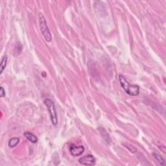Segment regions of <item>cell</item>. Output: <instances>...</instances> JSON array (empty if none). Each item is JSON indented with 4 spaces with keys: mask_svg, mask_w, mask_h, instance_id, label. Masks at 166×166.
Masks as SVG:
<instances>
[{
    "mask_svg": "<svg viewBox=\"0 0 166 166\" xmlns=\"http://www.w3.org/2000/svg\"><path fill=\"white\" fill-rule=\"evenodd\" d=\"M119 80L122 88L127 94L132 96H136L140 94V87L136 84H131L123 75H119Z\"/></svg>",
    "mask_w": 166,
    "mask_h": 166,
    "instance_id": "6da1fadb",
    "label": "cell"
},
{
    "mask_svg": "<svg viewBox=\"0 0 166 166\" xmlns=\"http://www.w3.org/2000/svg\"><path fill=\"white\" fill-rule=\"evenodd\" d=\"M39 19V25H40V29L41 33L44 38L45 40L48 42H51L52 41V35L50 33V29H49L47 22H46V19L44 18V16L42 13L39 14L38 16Z\"/></svg>",
    "mask_w": 166,
    "mask_h": 166,
    "instance_id": "7a4b0ae2",
    "label": "cell"
},
{
    "mask_svg": "<svg viewBox=\"0 0 166 166\" xmlns=\"http://www.w3.org/2000/svg\"><path fill=\"white\" fill-rule=\"evenodd\" d=\"M44 102V104H46V107H47L49 113H50L51 123H52V124L54 126L57 125L58 124L57 114L55 109L54 102L50 99H46Z\"/></svg>",
    "mask_w": 166,
    "mask_h": 166,
    "instance_id": "3957f363",
    "label": "cell"
},
{
    "mask_svg": "<svg viewBox=\"0 0 166 166\" xmlns=\"http://www.w3.org/2000/svg\"><path fill=\"white\" fill-rule=\"evenodd\" d=\"M79 162L84 165H94L96 163V160L92 155H87L79 158Z\"/></svg>",
    "mask_w": 166,
    "mask_h": 166,
    "instance_id": "277c9868",
    "label": "cell"
},
{
    "mask_svg": "<svg viewBox=\"0 0 166 166\" xmlns=\"http://www.w3.org/2000/svg\"><path fill=\"white\" fill-rule=\"evenodd\" d=\"M84 148L83 146H76V145H71L70 147V153L71 155L74 157H78L80 156L84 153Z\"/></svg>",
    "mask_w": 166,
    "mask_h": 166,
    "instance_id": "5b68a950",
    "label": "cell"
},
{
    "mask_svg": "<svg viewBox=\"0 0 166 166\" xmlns=\"http://www.w3.org/2000/svg\"><path fill=\"white\" fill-rule=\"evenodd\" d=\"M24 136H25L29 141H31V143H36L38 142L37 137H36L35 135H34L33 134L30 133V132H26V133H24Z\"/></svg>",
    "mask_w": 166,
    "mask_h": 166,
    "instance_id": "8992f818",
    "label": "cell"
},
{
    "mask_svg": "<svg viewBox=\"0 0 166 166\" xmlns=\"http://www.w3.org/2000/svg\"><path fill=\"white\" fill-rule=\"evenodd\" d=\"M7 63V55H5L3 56V57L1 58V63H0V74H2L5 70V68H6Z\"/></svg>",
    "mask_w": 166,
    "mask_h": 166,
    "instance_id": "52a82bcc",
    "label": "cell"
},
{
    "mask_svg": "<svg viewBox=\"0 0 166 166\" xmlns=\"http://www.w3.org/2000/svg\"><path fill=\"white\" fill-rule=\"evenodd\" d=\"M19 142V139L17 137L12 138L9 140L8 142V145L10 148H14L18 145Z\"/></svg>",
    "mask_w": 166,
    "mask_h": 166,
    "instance_id": "ba28073f",
    "label": "cell"
},
{
    "mask_svg": "<svg viewBox=\"0 0 166 166\" xmlns=\"http://www.w3.org/2000/svg\"><path fill=\"white\" fill-rule=\"evenodd\" d=\"M153 155H154V157L156 158V160H157L161 165H164L165 164L164 159H163V158L161 157L160 155H158V154L157 153H153Z\"/></svg>",
    "mask_w": 166,
    "mask_h": 166,
    "instance_id": "9c48e42d",
    "label": "cell"
},
{
    "mask_svg": "<svg viewBox=\"0 0 166 166\" xmlns=\"http://www.w3.org/2000/svg\"><path fill=\"white\" fill-rule=\"evenodd\" d=\"M124 146H125L127 148H128L130 150V151H131V152H133V153H136V151H137V149L131 145H129V146L127 145H124Z\"/></svg>",
    "mask_w": 166,
    "mask_h": 166,
    "instance_id": "30bf717a",
    "label": "cell"
},
{
    "mask_svg": "<svg viewBox=\"0 0 166 166\" xmlns=\"http://www.w3.org/2000/svg\"><path fill=\"white\" fill-rule=\"evenodd\" d=\"M5 96V90L3 87H1L0 88V97H4Z\"/></svg>",
    "mask_w": 166,
    "mask_h": 166,
    "instance_id": "8fae6325",
    "label": "cell"
}]
</instances>
